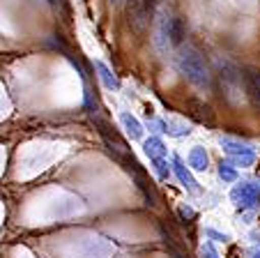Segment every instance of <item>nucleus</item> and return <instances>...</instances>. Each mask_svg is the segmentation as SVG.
I'll use <instances>...</instances> for the list:
<instances>
[{"mask_svg": "<svg viewBox=\"0 0 260 258\" xmlns=\"http://www.w3.org/2000/svg\"><path fill=\"white\" fill-rule=\"evenodd\" d=\"M177 67L193 85L198 88H210L212 76H210V67H207L205 58L198 53L193 46H180L177 51Z\"/></svg>", "mask_w": 260, "mask_h": 258, "instance_id": "f257e3e1", "label": "nucleus"}, {"mask_svg": "<svg viewBox=\"0 0 260 258\" xmlns=\"http://www.w3.org/2000/svg\"><path fill=\"white\" fill-rule=\"evenodd\" d=\"M184 37H187V25L182 16L173 7H166L161 12V21H159V42L171 49H180Z\"/></svg>", "mask_w": 260, "mask_h": 258, "instance_id": "f03ea898", "label": "nucleus"}, {"mask_svg": "<svg viewBox=\"0 0 260 258\" xmlns=\"http://www.w3.org/2000/svg\"><path fill=\"white\" fill-rule=\"evenodd\" d=\"M159 0H127V21L134 33H143L154 21Z\"/></svg>", "mask_w": 260, "mask_h": 258, "instance_id": "7ed1b4c3", "label": "nucleus"}, {"mask_svg": "<svg viewBox=\"0 0 260 258\" xmlns=\"http://www.w3.org/2000/svg\"><path fill=\"white\" fill-rule=\"evenodd\" d=\"M242 83H244V95L249 97V102L260 108V72L242 74Z\"/></svg>", "mask_w": 260, "mask_h": 258, "instance_id": "20e7f679", "label": "nucleus"}, {"mask_svg": "<svg viewBox=\"0 0 260 258\" xmlns=\"http://www.w3.org/2000/svg\"><path fill=\"white\" fill-rule=\"evenodd\" d=\"M122 120H124V125H127V129H129V134H132L134 138H141V125H138L134 118H129V116H122Z\"/></svg>", "mask_w": 260, "mask_h": 258, "instance_id": "39448f33", "label": "nucleus"}, {"mask_svg": "<svg viewBox=\"0 0 260 258\" xmlns=\"http://www.w3.org/2000/svg\"><path fill=\"white\" fill-rule=\"evenodd\" d=\"M97 67H99V76H102L104 85H106V88H115V85H118V81H115V78L111 76V72H108V69L104 67V65H97Z\"/></svg>", "mask_w": 260, "mask_h": 258, "instance_id": "423d86ee", "label": "nucleus"}]
</instances>
